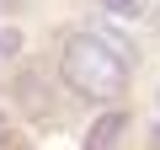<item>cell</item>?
Here are the masks:
<instances>
[{
	"label": "cell",
	"instance_id": "277c9868",
	"mask_svg": "<svg viewBox=\"0 0 160 150\" xmlns=\"http://www.w3.org/2000/svg\"><path fill=\"white\" fill-rule=\"evenodd\" d=\"M16 48H22V32H11V27H6V32H0V59H11Z\"/></svg>",
	"mask_w": 160,
	"mask_h": 150
},
{
	"label": "cell",
	"instance_id": "6da1fadb",
	"mask_svg": "<svg viewBox=\"0 0 160 150\" xmlns=\"http://www.w3.org/2000/svg\"><path fill=\"white\" fill-rule=\"evenodd\" d=\"M59 75H64L69 91L91 97V102H112V97L128 91V54L112 38H102V32H75L64 43Z\"/></svg>",
	"mask_w": 160,
	"mask_h": 150
},
{
	"label": "cell",
	"instance_id": "7a4b0ae2",
	"mask_svg": "<svg viewBox=\"0 0 160 150\" xmlns=\"http://www.w3.org/2000/svg\"><path fill=\"white\" fill-rule=\"evenodd\" d=\"M123 134H128V113H102V118L91 123V134H86L80 150H118Z\"/></svg>",
	"mask_w": 160,
	"mask_h": 150
},
{
	"label": "cell",
	"instance_id": "8992f818",
	"mask_svg": "<svg viewBox=\"0 0 160 150\" xmlns=\"http://www.w3.org/2000/svg\"><path fill=\"white\" fill-rule=\"evenodd\" d=\"M11 6H16V0H0V11H11Z\"/></svg>",
	"mask_w": 160,
	"mask_h": 150
},
{
	"label": "cell",
	"instance_id": "3957f363",
	"mask_svg": "<svg viewBox=\"0 0 160 150\" xmlns=\"http://www.w3.org/2000/svg\"><path fill=\"white\" fill-rule=\"evenodd\" d=\"M96 6H102L107 16H123V22H133V16H144V11H149V0H96Z\"/></svg>",
	"mask_w": 160,
	"mask_h": 150
},
{
	"label": "cell",
	"instance_id": "52a82bcc",
	"mask_svg": "<svg viewBox=\"0 0 160 150\" xmlns=\"http://www.w3.org/2000/svg\"><path fill=\"white\" fill-rule=\"evenodd\" d=\"M155 32H160V16H155Z\"/></svg>",
	"mask_w": 160,
	"mask_h": 150
},
{
	"label": "cell",
	"instance_id": "5b68a950",
	"mask_svg": "<svg viewBox=\"0 0 160 150\" xmlns=\"http://www.w3.org/2000/svg\"><path fill=\"white\" fill-rule=\"evenodd\" d=\"M155 139H160V97H155Z\"/></svg>",
	"mask_w": 160,
	"mask_h": 150
}]
</instances>
